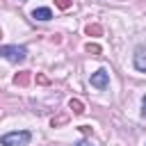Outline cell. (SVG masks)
<instances>
[{"instance_id":"obj_14","label":"cell","mask_w":146,"mask_h":146,"mask_svg":"<svg viewBox=\"0 0 146 146\" xmlns=\"http://www.w3.org/2000/svg\"><path fill=\"white\" fill-rule=\"evenodd\" d=\"M75 146H91V144H89V141H87V139H82V141H78V144H75Z\"/></svg>"},{"instance_id":"obj_1","label":"cell","mask_w":146,"mask_h":146,"mask_svg":"<svg viewBox=\"0 0 146 146\" xmlns=\"http://www.w3.org/2000/svg\"><path fill=\"white\" fill-rule=\"evenodd\" d=\"M32 139V135L27 130H21V132H7L5 137H0V144L2 146H27Z\"/></svg>"},{"instance_id":"obj_3","label":"cell","mask_w":146,"mask_h":146,"mask_svg":"<svg viewBox=\"0 0 146 146\" xmlns=\"http://www.w3.org/2000/svg\"><path fill=\"white\" fill-rule=\"evenodd\" d=\"M107 82H110V73H107L105 68H98L96 73H91V87H96V89H105Z\"/></svg>"},{"instance_id":"obj_5","label":"cell","mask_w":146,"mask_h":146,"mask_svg":"<svg viewBox=\"0 0 146 146\" xmlns=\"http://www.w3.org/2000/svg\"><path fill=\"white\" fill-rule=\"evenodd\" d=\"M30 80H32V73H30V71H18V73L14 75V84H16V87H27Z\"/></svg>"},{"instance_id":"obj_9","label":"cell","mask_w":146,"mask_h":146,"mask_svg":"<svg viewBox=\"0 0 146 146\" xmlns=\"http://www.w3.org/2000/svg\"><path fill=\"white\" fill-rule=\"evenodd\" d=\"M64 123H68V114L64 112V114H59V116H55L52 121H50V125L52 128H59V125H64Z\"/></svg>"},{"instance_id":"obj_6","label":"cell","mask_w":146,"mask_h":146,"mask_svg":"<svg viewBox=\"0 0 146 146\" xmlns=\"http://www.w3.org/2000/svg\"><path fill=\"white\" fill-rule=\"evenodd\" d=\"M32 18H34V21H50V18H52V11H50L48 7H39V9L32 11Z\"/></svg>"},{"instance_id":"obj_13","label":"cell","mask_w":146,"mask_h":146,"mask_svg":"<svg viewBox=\"0 0 146 146\" xmlns=\"http://www.w3.org/2000/svg\"><path fill=\"white\" fill-rule=\"evenodd\" d=\"M80 130H82L84 135H91V125H80Z\"/></svg>"},{"instance_id":"obj_8","label":"cell","mask_w":146,"mask_h":146,"mask_svg":"<svg viewBox=\"0 0 146 146\" xmlns=\"http://www.w3.org/2000/svg\"><path fill=\"white\" fill-rule=\"evenodd\" d=\"M68 107L73 110V114H84V103L80 98H71L68 100Z\"/></svg>"},{"instance_id":"obj_10","label":"cell","mask_w":146,"mask_h":146,"mask_svg":"<svg viewBox=\"0 0 146 146\" xmlns=\"http://www.w3.org/2000/svg\"><path fill=\"white\" fill-rule=\"evenodd\" d=\"M84 50H87L89 55H100V46H98V43H87Z\"/></svg>"},{"instance_id":"obj_4","label":"cell","mask_w":146,"mask_h":146,"mask_svg":"<svg viewBox=\"0 0 146 146\" xmlns=\"http://www.w3.org/2000/svg\"><path fill=\"white\" fill-rule=\"evenodd\" d=\"M135 68L146 73V46H137V50H135Z\"/></svg>"},{"instance_id":"obj_7","label":"cell","mask_w":146,"mask_h":146,"mask_svg":"<svg viewBox=\"0 0 146 146\" xmlns=\"http://www.w3.org/2000/svg\"><path fill=\"white\" fill-rule=\"evenodd\" d=\"M84 32H87V36H103V25H98V23H89V25L84 27Z\"/></svg>"},{"instance_id":"obj_11","label":"cell","mask_w":146,"mask_h":146,"mask_svg":"<svg viewBox=\"0 0 146 146\" xmlns=\"http://www.w3.org/2000/svg\"><path fill=\"white\" fill-rule=\"evenodd\" d=\"M55 5H57L59 9H68V7L73 5V2H71V0H55Z\"/></svg>"},{"instance_id":"obj_12","label":"cell","mask_w":146,"mask_h":146,"mask_svg":"<svg viewBox=\"0 0 146 146\" xmlns=\"http://www.w3.org/2000/svg\"><path fill=\"white\" fill-rule=\"evenodd\" d=\"M36 82H39V84H50V78L43 75V73H39V75H36Z\"/></svg>"},{"instance_id":"obj_15","label":"cell","mask_w":146,"mask_h":146,"mask_svg":"<svg viewBox=\"0 0 146 146\" xmlns=\"http://www.w3.org/2000/svg\"><path fill=\"white\" fill-rule=\"evenodd\" d=\"M144 114H146V96H144Z\"/></svg>"},{"instance_id":"obj_2","label":"cell","mask_w":146,"mask_h":146,"mask_svg":"<svg viewBox=\"0 0 146 146\" xmlns=\"http://www.w3.org/2000/svg\"><path fill=\"white\" fill-rule=\"evenodd\" d=\"M0 57L9 62H23L27 57V50L23 46H0Z\"/></svg>"},{"instance_id":"obj_16","label":"cell","mask_w":146,"mask_h":146,"mask_svg":"<svg viewBox=\"0 0 146 146\" xmlns=\"http://www.w3.org/2000/svg\"><path fill=\"white\" fill-rule=\"evenodd\" d=\"M0 36H2V32H0Z\"/></svg>"}]
</instances>
